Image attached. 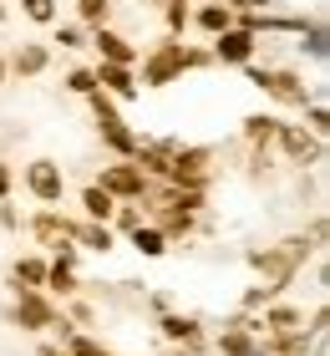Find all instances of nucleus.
I'll return each mask as SVG.
<instances>
[{"instance_id": "1", "label": "nucleus", "mask_w": 330, "mask_h": 356, "mask_svg": "<svg viewBox=\"0 0 330 356\" xmlns=\"http://www.w3.org/2000/svg\"><path fill=\"white\" fill-rule=\"evenodd\" d=\"M208 67H213L208 46H193V41H173V36H163V41L147 46L142 61H138V87L163 92V87L183 82V72H208Z\"/></svg>"}, {"instance_id": "2", "label": "nucleus", "mask_w": 330, "mask_h": 356, "mask_svg": "<svg viewBox=\"0 0 330 356\" xmlns=\"http://www.w3.org/2000/svg\"><path fill=\"white\" fill-rule=\"evenodd\" d=\"M315 245H310L305 234H290V239H279V245H264V250H249L244 254V265H249L259 280H270V285H295V275H300L310 260H315Z\"/></svg>"}, {"instance_id": "3", "label": "nucleus", "mask_w": 330, "mask_h": 356, "mask_svg": "<svg viewBox=\"0 0 330 356\" xmlns=\"http://www.w3.org/2000/svg\"><path fill=\"white\" fill-rule=\"evenodd\" d=\"M6 321L15 331H26V336H41V331H56L61 336V346L72 341V321L61 316V305L46 296V290H10V305H6Z\"/></svg>"}, {"instance_id": "4", "label": "nucleus", "mask_w": 330, "mask_h": 356, "mask_svg": "<svg viewBox=\"0 0 330 356\" xmlns=\"http://www.w3.org/2000/svg\"><path fill=\"white\" fill-rule=\"evenodd\" d=\"M244 76H249V87L264 92L274 107H295V112H305L310 102H315V87L305 82V72H295V67H259V61H249L244 67Z\"/></svg>"}, {"instance_id": "5", "label": "nucleus", "mask_w": 330, "mask_h": 356, "mask_svg": "<svg viewBox=\"0 0 330 356\" xmlns=\"http://www.w3.org/2000/svg\"><path fill=\"white\" fill-rule=\"evenodd\" d=\"M213 178H219V148H208V143H178L173 148V163H168V184L173 188L208 193Z\"/></svg>"}, {"instance_id": "6", "label": "nucleus", "mask_w": 330, "mask_h": 356, "mask_svg": "<svg viewBox=\"0 0 330 356\" xmlns=\"http://www.w3.org/2000/svg\"><path fill=\"white\" fill-rule=\"evenodd\" d=\"M274 158L279 163H290V168H320L325 163V143L315 133H305L300 122H279V138H274Z\"/></svg>"}, {"instance_id": "7", "label": "nucleus", "mask_w": 330, "mask_h": 356, "mask_svg": "<svg viewBox=\"0 0 330 356\" xmlns=\"http://www.w3.org/2000/svg\"><path fill=\"white\" fill-rule=\"evenodd\" d=\"M21 184L36 199V209H61V199H66V168L56 158H31L21 168Z\"/></svg>"}, {"instance_id": "8", "label": "nucleus", "mask_w": 330, "mask_h": 356, "mask_svg": "<svg viewBox=\"0 0 330 356\" xmlns=\"http://www.w3.org/2000/svg\"><path fill=\"white\" fill-rule=\"evenodd\" d=\"M92 184L102 188V193H112L117 204H142V199H147V188H153L132 163H102V173H97Z\"/></svg>"}, {"instance_id": "9", "label": "nucleus", "mask_w": 330, "mask_h": 356, "mask_svg": "<svg viewBox=\"0 0 330 356\" xmlns=\"http://www.w3.org/2000/svg\"><path fill=\"white\" fill-rule=\"evenodd\" d=\"M87 46H97V61H112V67H138V61H142V46L132 36H122L117 26L87 31Z\"/></svg>"}, {"instance_id": "10", "label": "nucleus", "mask_w": 330, "mask_h": 356, "mask_svg": "<svg viewBox=\"0 0 330 356\" xmlns=\"http://www.w3.org/2000/svg\"><path fill=\"white\" fill-rule=\"evenodd\" d=\"M178 138H142L138 153H132V168H138L147 184H168V163H173Z\"/></svg>"}, {"instance_id": "11", "label": "nucleus", "mask_w": 330, "mask_h": 356, "mask_svg": "<svg viewBox=\"0 0 330 356\" xmlns=\"http://www.w3.org/2000/svg\"><path fill=\"white\" fill-rule=\"evenodd\" d=\"M92 76H97V92H107L117 107H127V102H138V97H142V87H138V67H112V61H97Z\"/></svg>"}, {"instance_id": "12", "label": "nucleus", "mask_w": 330, "mask_h": 356, "mask_svg": "<svg viewBox=\"0 0 330 356\" xmlns=\"http://www.w3.org/2000/svg\"><path fill=\"white\" fill-rule=\"evenodd\" d=\"M259 46L264 41H254L249 31H224V36H213V46H208V56H213V67H249V61L259 56Z\"/></svg>"}, {"instance_id": "13", "label": "nucleus", "mask_w": 330, "mask_h": 356, "mask_svg": "<svg viewBox=\"0 0 330 356\" xmlns=\"http://www.w3.org/2000/svg\"><path fill=\"white\" fill-rule=\"evenodd\" d=\"M6 72L21 76V82H31V76H46L51 72V46L46 41H21L6 51Z\"/></svg>"}, {"instance_id": "14", "label": "nucleus", "mask_w": 330, "mask_h": 356, "mask_svg": "<svg viewBox=\"0 0 330 356\" xmlns=\"http://www.w3.org/2000/svg\"><path fill=\"white\" fill-rule=\"evenodd\" d=\"M72 214H61V209H36V214L26 219V229L41 239L46 250H56V245H66V239H72Z\"/></svg>"}, {"instance_id": "15", "label": "nucleus", "mask_w": 330, "mask_h": 356, "mask_svg": "<svg viewBox=\"0 0 330 356\" xmlns=\"http://www.w3.org/2000/svg\"><path fill=\"white\" fill-rule=\"evenodd\" d=\"M254 321H259V336L305 331V305H295V300H274V305H264V311H259Z\"/></svg>"}, {"instance_id": "16", "label": "nucleus", "mask_w": 330, "mask_h": 356, "mask_svg": "<svg viewBox=\"0 0 330 356\" xmlns=\"http://www.w3.org/2000/svg\"><path fill=\"white\" fill-rule=\"evenodd\" d=\"M279 112L274 107H264V112H249V118H239V138H244V148H274V138H279Z\"/></svg>"}, {"instance_id": "17", "label": "nucleus", "mask_w": 330, "mask_h": 356, "mask_svg": "<svg viewBox=\"0 0 330 356\" xmlns=\"http://www.w3.org/2000/svg\"><path fill=\"white\" fill-rule=\"evenodd\" d=\"M188 31H198V36H224V31H234V15H229L224 6H219V0H198V6H193V26Z\"/></svg>"}, {"instance_id": "18", "label": "nucleus", "mask_w": 330, "mask_h": 356, "mask_svg": "<svg viewBox=\"0 0 330 356\" xmlns=\"http://www.w3.org/2000/svg\"><path fill=\"white\" fill-rule=\"evenodd\" d=\"M72 245H76V250H92V254H112V250L122 245V239L112 234L107 224H87V219H76V224H72Z\"/></svg>"}, {"instance_id": "19", "label": "nucleus", "mask_w": 330, "mask_h": 356, "mask_svg": "<svg viewBox=\"0 0 330 356\" xmlns=\"http://www.w3.org/2000/svg\"><path fill=\"white\" fill-rule=\"evenodd\" d=\"M10 290H46V254H15L10 260Z\"/></svg>"}, {"instance_id": "20", "label": "nucleus", "mask_w": 330, "mask_h": 356, "mask_svg": "<svg viewBox=\"0 0 330 356\" xmlns=\"http://www.w3.org/2000/svg\"><path fill=\"white\" fill-rule=\"evenodd\" d=\"M76 204H81V219H87V224H112V214H117V199L102 193L97 184H81Z\"/></svg>"}, {"instance_id": "21", "label": "nucleus", "mask_w": 330, "mask_h": 356, "mask_svg": "<svg viewBox=\"0 0 330 356\" xmlns=\"http://www.w3.org/2000/svg\"><path fill=\"white\" fill-rule=\"evenodd\" d=\"M264 356H315V336L305 331H285V336H259Z\"/></svg>"}, {"instance_id": "22", "label": "nucleus", "mask_w": 330, "mask_h": 356, "mask_svg": "<svg viewBox=\"0 0 330 356\" xmlns=\"http://www.w3.org/2000/svg\"><path fill=\"white\" fill-rule=\"evenodd\" d=\"M213 351H219V356H254L259 351V336L249 326H224L219 336H213Z\"/></svg>"}, {"instance_id": "23", "label": "nucleus", "mask_w": 330, "mask_h": 356, "mask_svg": "<svg viewBox=\"0 0 330 356\" xmlns=\"http://www.w3.org/2000/svg\"><path fill=\"white\" fill-rule=\"evenodd\" d=\"M46 296H51V300H76L81 296V275L56 265V260H46Z\"/></svg>"}, {"instance_id": "24", "label": "nucleus", "mask_w": 330, "mask_h": 356, "mask_svg": "<svg viewBox=\"0 0 330 356\" xmlns=\"http://www.w3.org/2000/svg\"><path fill=\"white\" fill-rule=\"evenodd\" d=\"M274 168H279V158H274V148H244V178L249 184H270L274 178Z\"/></svg>"}, {"instance_id": "25", "label": "nucleus", "mask_w": 330, "mask_h": 356, "mask_svg": "<svg viewBox=\"0 0 330 356\" xmlns=\"http://www.w3.org/2000/svg\"><path fill=\"white\" fill-rule=\"evenodd\" d=\"M127 245L132 250H138L142 254V260H163V254H168L173 245H168V239H163V229H153V224H138V229H132L127 234Z\"/></svg>"}, {"instance_id": "26", "label": "nucleus", "mask_w": 330, "mask_h": 356, "mask_svg": "<svg viewBox=\"0 0 330 356\" xmlns=\"http://www.w3.org/2000/svg\"><path fill=\"white\" fill-rule=\"evenodd\" d=\"M274 300H285V285H270V280H254L249 290L239 296V311L244 316H259L264 305H274Z\"/></svg>"}, {"instance_id": "27", "label": "nucleus", "mask_w": 330, "mask_h": 356, "mask_svg": "<svg viewBox=\"0 0 330 356\" xmlns=\"http://www.w3.org/2000/svg\"><path fill=\"white\" fill-rule=\"evenodd\" d=\"M138 133H132L127 122H117V127H102V148L107 153H117V163H132V153H138Z\"/></svg>"}, {"instance_id": "28", "label": "nucleus", "mask_w": 330, "mask_h": 356, "mask_svg": "<svg viewBox=\"0 0 330 356\" xmlns=\"http://www.w3.org/2000/svg\"><path fill=\"white\" fill-rule=\"evenodd\" d=\"M325 41H330V36H325V15L315 10V15L305 21V31H300V51H305L310 61H325V51H330Z\"/></svg>"}, {"instance_id": "29", "label": "nucleus", "mask_w": 330, "mask_h": 356, "mask_svg": "<svg viewBox=\"0 0 330 356\" xmlns=\"http://www.w3.org/2000/svg\"><path fill=\"white\" fill-rule=\"evenodd\" d=\"M188 26H193V0H168V6H163V36L183 41Z\"/></svg>"}, {"instance_id": "30", "label": "nucleus", "mask_w": 330, "mask_h": 356, "mask_svg": "<svg viewBox=\"0 0 330 356\" xmlns=\"http://www.w3.org/2000/svg\"><path fill=\"white\" fill-rule=\"evenodd\" d=\"M87 107H92V122H97V133H102V127H117V122H127V118H122V107L112 102L107 92H92V97H87Z\"/></svg>"}, {"instance_id": "31", "label": "nucleus", "mask_w": 330, "mask_h": 356, "mask_svg": "<svg viewBox=\"0 0 330 356\" xmlns=\"http://www.w3.org/2000/svg\"><path fill=\"white\" fill-rule=\"evenodd\" d=\"M76 26L81 31L112 26V0H76Z\"/></svg>"}, {"instance_id": "32", "label": "nucleus", "mask_w": 330, "mask_h": 356, "mask_svg": "<svg viewBox=\"0 0 330 356\" xmlns=\"http://www.w3.org/2000/svg\"><path fill=\"white\" fill-rule=\"evenodd\" d=\"M138 224H147V209H142V204H117V214H112L107 229L117 234V239H127L132 229H138Z\"/></svg>"}, {"instance_id": "33", "label": "nucleus", "mask_w": 330, "mask_h": 356, "mask_svg": "<svg viewBox=\"0 0 330 356\" xmlns=\"http://www.w3.org/2000/svg\"><path fill=\"white\" fill-rule=\"evenodd\" d=\"M21 15L31 26H56L61 21V0H21Z\"/></svg>"}, {"instance_id": "34", "label": "nucleus", "mask_w": 330, "mask_h": 356, "mask_svg": "<svg viewBox=\"0 0 330 356\" xmlns=\"http://www.w3.org/2000/svg\"><path fill=\"white\" fill-rule=\"evenodd\" d=\"M300 127H305V133H315L320 143L330 138V107H325V97H315V102L305 107V122H300Z\"/></svg>"}, {"instance_id": "35", "label": "nucleus", "mask_w": 330, "mask_h": 356, "mask_svg": "<svg viewBox=\"0 0 330 356\" xmlns=\"http://www.w3.org/2000/svg\"><path fill=\"white\" fill-rule=\"evenodd\" d=\"M61 316L72 321V331H76V326H92V321H97V300H87V296H76V300H61Z\"/></svg>"}, {"instance_id": "36", "label": "nucleus", "mask_w": 330, "mask_h": 356, "mask_svg": "<svg viewBox=\"0 0 330 356\" xmlns=\"http://www.w3.org/2000/svg\"><path fill=\"white\" fill-rule=\"evenodd\" d=\"M61 87L72 92V97H92L97 92V76H92V67H72V72L61 76Z\"/></svg>"}, {"instance_id": "37", "label": "nucleus", "mask_w": 330, "mask_h": 356, "mask_svg": "<svg viewBox=\"0 0 330 356\" xmlns=\"http://www.w3.org/2000/svg\"><path fill=\"white\" fill-rule=\"evenodd\" d=\"M61 51H81V46H87V31H81L76 21H56V36H51Z\"/></svg>"}, {"instance_id": "38", "label": "nucleus", "mask_w": 330, "mask_h": 356, "mask_svg": "<svg viewBox=\"0 0 330 356\" xmlns=\"http://www.w3.org/2000/svg\"><path fill=\"white\" fill-rule=\"evenodd\" d=\"M0 229H6V234H21L26 229V219H21V209H15V204H0Z\"/></svg>"}, {"instance_id": "39", "label": "nucleus", "mask_w": 330, "mask_h": 356, "mask_svg": "<svg viewBox=\"0 0 330 356\" xmlns=\"http://www.w3.org/2000/svg\"><path fill=\"white\" fill-rule=\"evenodd\" d=\"M310 245H315V250H325V239H330V224H325V214H315V219H310Z\"/></svg>"}, {"instance_id": "40", "label": "nucleus", "mask_w": 330, "mask_h": 356, "mask_svg": "<svg viewBox=\"0 0 330 356\" xmlns=\"http://www.w3.org/2000/svg\"><path fill=\"white\" fill-rule=\"evenodd\" d=\"M147 311H153V316H168V311H173V296H168V290H147Z\"/></svg>"}, {"instance_id": "41", "label": "nucleus", "mask_w": 330, "mask_h": 356, "mask_svg": "<svg viewBox=\"0 0 330 356\" xmlns=\"http://www.w3.org/2000/svg\"><path fill=\"white\" fill-rule=\"evenodd\" d=\"M10 193H15V168L0 158V204H10Z\"/></svg>"}, {"instance_id": "42", "label": "nucleus", "mask_w": 330, "mask_h": 356, "mask_svg": "<svg viewBox=\"0 0 330 356\" xmlns=\"http://www.w3.org/2000/svg\"><path fill=\"white\" fill-rule=\"evenodd\" d=\"M10 82V72H6V51H0V87H6Z\"/></svg>"}, {"instance_id": "43", "label": "nucleus", "mask_w": 330, "mask_h": 356, "mask_svg": "<svg viewBox=\"0 0 330 356\" xmlns=\"http://www.w3.org/2000/svg\"><path fill=\"white\" fill-rule=\"evenodd\" d=\"M10 21V0H0V26H6Z\"/></svg>"}, {"instance_id": "44", "label": "nucleus", "mask_w": 330, "mask_h": 356, "mask_svg": "<svg viewBox=\"0 0 330 356\" xmlns=\"http://www.w3.org/2000/svg\"><path fill=\"white\" fill-rule=\"evenodd\" d=\"M153 6H168V0H153Z\"/></svg>"}, {"instance_id": "45", "label": "nucleus", "mask_w": 330, "mask_h": 356, "mask_svg": "<svg viewBox=\"0 0 330 356\" xmlns=\"http://www.w3.org/2000/svg\"><path fill=\"white\" fill-rule=\"evenodd\" d=\"M102 356H117V351H102Z\"/></svg>"}, {"instance_id": "46", "label": "nucleus", "mask_w": 330, "mask_h": 356, "mask_svg": "<svg viewBox=\"0 0 330 356\" xmlns=\"http://www.w3.org/2000/svg\"><path fill=\"white\" fill-rule=\"evenodd\" d=\"M254 356H264V351H254Z\"/></svg>"}]
</instances>
